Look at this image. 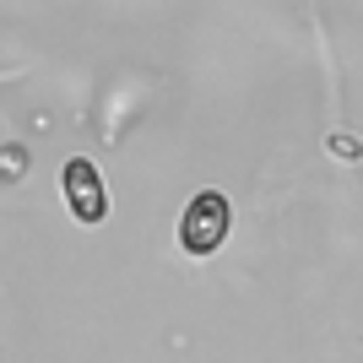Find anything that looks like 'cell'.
<instances>
[{
    "label": "cell",
    "mask_w": 363,
    "mask_h": 363,
    "mask_svg": "<svg viewBox=\"0 0 363 363\" xmlns=\"http://www.w3.org/2000/svg\"><path fill=\"white\" fill-rule=\"evenodd\" d=\"M65 201H71V217L82 228H98L108 217V190H104V174L87 163V157H71L65 163Z\"/></svg>",
    "instance_id": "cell-2"
},
{
    "label": "cell",
    "mask_w": 363,
    "mask_h": 363,
    "mask_svg": "<svg viewBox=\"0 0 363 363\" xmlns=\"http://www.w3.org/2000/svg\"><path fill=\"white\" fill-rule=\"evenodd\" d=\"M331 152H336V157H358L363 141H352V136H331Z\"/></svg>",
    "instance_id": "cell-3"
},
{
    "label": "cell",
    "mask_w": 363,
    "mask_h": 363,
    "mask_svg": "<svg viewBox=\"0 0 363 363\" xmlns=\"http://www.w3.org/2000/svg\"><path fill=\"white\" fill-rule=\"evenodd\" d=\"M228 228H233V206H228V196H223V190H201V196L184 206V217H179L184 255H196V260L217 255L223 239H228Z\"/></svg>",
    "instance_id": "cell-1"
}]
</instances>
